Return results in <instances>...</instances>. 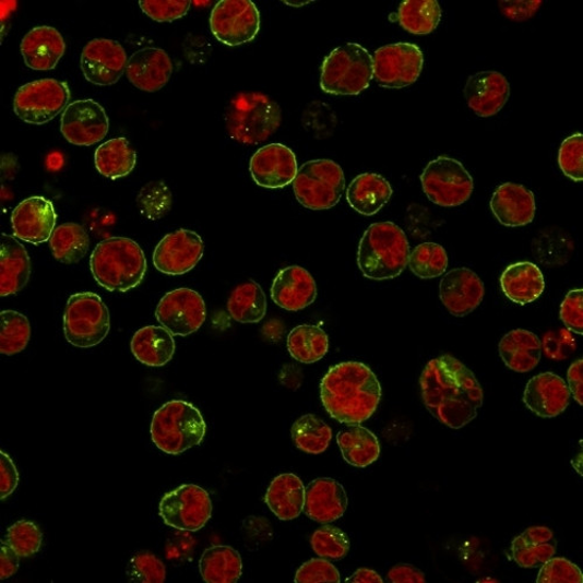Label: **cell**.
Here are the masks:
<instances>
[{
  "label": "cell",
  "mask_w": 583,
  "mask_h": 583,
  "mask_svg": "<svg viewBox=\"0 0 583 583\" xmlns=\"http://www.w3.org/2000/svg\"><path fill=\"white\" fill-rule=\"evenodd\" d=\"M313 551L323 559L341 560L350 550V540L343 531L333 525H324L311 538Z\"/></svg>",
  "instance_id": "47"
},
{
  "label": "cell",
  "mask_w": 583,
  "mask_h": 583,
  "mask_svg": "<svg viewBox=\"0 0 583 583\" xmlns=\"http://www.w3.org/2000/svg\"><path fill=\"white\" fill-rule=\"evenodd\" d=\"M347 583H383L382 576L369 569L357 570L349 579Z\"/></svg>",
  "instance_id": "62"
},
{
  "label": "cell",
  "mask_w": 583,
  "mask_h": 583,
  "mask_svg": "<svg viewBox=\"0 0 583 583\" xmlns=\"http://www.w3.org/2000/svg\"><path fill=\"white\" fill-rule=\"evenodd\" d=\"M295 582L297 583H320L341 582L338 570L328 559L316 558L305 562L297 571Z\"/></svg>",
  "instance_id": "55"
},
{
  "label": "cell",
  "mask_w": 583,
  "mask_h": 583,
  "mask_svg": "<svg viewBox=\"0 0 583 583\" xmlns=\"http://www.w3.org/2000/svg\"><path fill=\"white\" fill-rule=\"evenodd\" d=\"M31 260L24 246L13 236L3 234L0 245V296L19 294L29 282Z\"/></svg>",
  "instance_id": "29"
},
{
  "label": "cell",
  "mask_w": 583,
  "mask_h": 583,
  "mask_svg": "<svg viewBox=\"0 0 583 583\" xmlns=\"http://www.w3.org/2000/svg\"><path fill=\"white\" fill-rule=\"evenodd\" d=\"M296 448L304 453L319 455L329 450L333 439L332 428L314 415H305L290 428Z\"/></svg>",
  "instance_id": "43"
},
{
  "label": "cell",
  "mask_w": 583,
  "mask_h": 583,
  "mask_svg": "<svg viewBox=\"0 0 583 583\" xmlns=\"http://www.w3.org/2000/svg\"><path fill=\"white\" fill-rule=\"evenodd\" d=\"M191 3L190 0H141L140 7L154 22L171 23L182 19Z\"/></svg>",
  "instance_id": "51"
},
{
  "label": "cell",
  "mask_w": 583,
  "mask_h": 583,
  "mask_svg": "<svg viewBox=\"0 0 583 583\" xmlns=\"http://www.w3.org/2000/svg\"><path fill=\"white\" fill-rule=\"evenodd\" d=\"M490 209L502 226L525 227L535 219L536 198L524 186L507 182L495 191L490 200Z\"/></svg>",
  "instance_id": "26"
},
{
  "label": "cell",
  "mask_w": 583,
  "mask_h": 583,
  "mask_svg": "<svg viewBox=\"0 0 583 583\" xmlns=\"http://www.w3.org/2000/svg\"><path fill=\"white\" fill-rule=\"evenodd\" d=\"M136 204L146 218L156 221L170 212L174 195L164 181H152L142 188L139 197H136Z\"/></svg>",
  "instance_id": "46"
},
{
  "label": "cell",
  "mask_w": 583,
  "mask_h": 583,
  "mask_svg": "<svg viewBox=\"0 0 583 583\" xmlns=\"http://www.w3.org/2000/svg\"><path fill=\"white\" fill-rule=\"evenodd\" d=\"M21 557L16 555L5 540L0 547V580L13 576L20 570Z\"/></svg>",
  "instance_id": "60"
},
{
  "label": "cell",
  "mask_w": 583,
  "mask_h": 583,
  "mask_svg": "<svg viewBox=\"0 0 583 583\" xmlns=\"http://www.w3.org/2000/svg\"><path fill=\"white\" fill-rule=\"evenodd\" d=\"M408 239L392 222L372 223L359 242L357 265L364 276L382 282L401 276L409 259Z\"/></svg>",
  "instance_id": "4"
},
{
  "label": "cell",
  "mask_w": 583,
  "mask_h": 583,
  "mask_svg": "<svg viewBox=\"0 0 583 583\" xmlns=\"http://www.w3.org/2000/svg\"><path fill=\"white\" fill-rule=\"evenodd\" d=\"M91 271L103 288L126 294L143 283L147 271L146 257L133 239L109 237L94 249Z\"/></svg>",
  "instance_id": "3"
},
{
  "label": "cell",
  "mask_w": 583,
  "mask_h": 583,
  "mask_svg": "<svg viewBox=\"0 0 583 583\" xmlns=\"http://www.w3.org/2000/svg\"><path fill=\"white\" fill-rule=\"evenodd\" d=\"M556 552L554 531L546 526L528 527L511 544L512 558L522 569L539 568L554 558Z\"/></svg>",
  "instance_id": "31"
},
{
  "label": "cell",
  "mask_w": 583,
  "mask_h": 583,
  "mask_svg": "<svg viewBox=\"0 0 583 583\" xmlns=\"http://www.w3.org/2000/svg\"><path fill=\"white\" fill-rule=\"evenodd\" d=\"M207 424L199 408L185 401H170L156 411L151 423V438L158 450L179 455L201 444Z\"/></svg>",
  "instance_id": "6"
},
{
  "label": "cell",
  "mask_w": 583,
  "mask_h": 583,
  "mask_svg": "<svg viewBox=\"0 0 583 583\" xmlns=\"http://www.w3.org/2000/svg\"><path fill=\"white\" fill-rule=\"evenodd\" d=\"M499 350L504 365L520 373L536 369L543 354L540 338L525 330H514L504 335Z\"/></svg>",
  "instance_id": "34"
},
{
  "label": "cell",
  "mask_w": 583,
  "mask_h": 583,
  "mask_svg": "<svg viewBox=\"0 0 583 583\" xmlns=\"http://www.w3.org/2000/svg\"><path fill=\"white\" fill-rule=\"evenodd\" d=\"M558 163L566 177L575 182L583 181L582 133H575L562 142L559 150Z\"/></svg>",
  "instance_id": "49"
},
{
  "label": "cell",
  "mask_w": 583,
  "mask_h": 583,
  "mask_svg": "<svg viewBox=\"0 0 583 583\" xmlns=\"http://www.w3.org/2000/svg\"><path fill=\"white\" fill-rule=\"evenodd\" d=\"M57 213L53 203L43 197L22 201L11 215L13 235L22 241L40 246L49 241L56 230Z\"/></svg>",
  "instance_id": "20"
},
{
  "label": "cell",
  "mask_w": 583,
  "mask_h": 583,
  "mask_svg": "<svg viewBox=\"0 0 583 583\" xmlns=\"http://www.w3.org/2000/svg\"><path fill=\"white\" fill-rule=\"evenodd\" d=\"M317 297L318 287L312 274L297 265L279 271L271 286L274 304L289 312L305 310Z\"/></svg>",
  "instance_id": "25"
},
{
  "label": "cell",
  "mask_w": 583,
  "mask_h": 583,
  "mask_svg": "<svg viewBox=\"0 0 583 583\" xmlns=\"http://www.w3.org/2000/svg\"><path fill=\"white\" fill-rule=\"evenodd\" d=\"M343 459L350 466L367 468L381 455V443L368 428L356 425L336 437Z\"/></svg>",
  "instance_id": "37"
},
{
  "label": "cell",
  "mask_w": 583,
  "mask_h": 583,
  "mask_svg": "<svg viewBox=\"0 0 583 583\" xmlns=\"http://www.w3.org/2000/svg\"><path fill=\"white\" fill-rule=\"evenodd\" d=\"M571 392L568 383L554 372L539 373L531 379L523 402L531 413L540 418H556L569 407Z\"/></svg>",
  "instance_id": "22"
},
{
  "label": "cell",
  "mask_w": 583,
  "mask_h": 583,
  "mask_svg": "<svg viewBox=\"0 0 583 583\" xmlns=\"http://www.w3.org/2000/svg\"><path fill=\"white\" fill-rule=\"evenodd\" d=\"M128 60L121 44L110 39H95L82 50L81 70L91 83L108 87L121 80L127 72Z\"/></svg>",
  "instance_id": "18"
},
{
  "label": "cell",
  "mask_w": 583,
  "mask_h": 583,
  "mask_svg": "<svg viewBox=\"0 0 583 583\" xmlns=\"http://www.w3.org/2000/svg\"><path fill=\"white\" fill-rule=\"evenodd\" d=\"M131 352L146 367H164L175 356V336L163 325H146L133 335Z\"/></svg>",
  "instance_id": "32"
},
{
  "label": "cell",
  "mask_w": 583,
  "mask_h": 583,
  "mask_svg": "<svg viewBox=\"0 0 583 583\" xmlns=\"http://www.w3.org/2000/svg\"><path fill=\"white\" fill-rule=\"evenodd\" d=\"M305 486L295 474H282L273 478L264 501L281 521H294L304 511Z\"/></svg>",
  "instance_id": "33"
},
{
  "label": "cell",
  "mask_w": 583,
  "mask_h": 583,
  "mask_svg": "<svg viewBox=\"0 0 583 583\" xmlns=\"http://www.w3.org/2000/svg\"><path fill=\"white\" fill-rule=\"evenodd\" d=\"M287 349L296 361L304 365H313L328 355L330 338L318 325H298L288 334Z\"/></svg>",
  "instance_id": "39"
},
{
  "label": "cell",
  "mask_w": 583,
  "mask_h": 583,
  "mask_svg": "<svg viewBox=\"0 0 583 583\" xmlns=\"http://www.w3.org/2000/svg\"><path fill=\"white\" fill-rule=\"evenodd\" d=\"M227 308L239 323H259L266 316V296L259 283L247 282L231 291Z\"/></svg>",
  "instance_id": "40"
},
{
  "label": "cell",
  "mask_w": 583,
  "mask_h": 583,
  "mask_svg": "<svg viewBox=\"0 0 583 583\" xmlns=\"http://www.w3.org/2000/svg\"><path fill=\"white\" fill-rule=\"evenodd\" d=\"M542 342V352L552 361H564L576 350V341L569 330L547 332Z\"/></svg>",
  "instance_id": "54"
},
{
  "label": "cell",
  "mask_w": 583,
  "mask_h": 583,
  "mask_svg": "<svg viewBox=\"0 0 583 583\" xmlns=\"http://www.w3.org/2000/svg\"><path fill=\"white\" fill-rule=\"evenodd\" d=\"M542 5V0H528V2H525V0L524 2H511V0L502 2L501 0V2H499V8L503 15H505L508 20L519 23L533 19Z\"/></svg>",
  "instance_id": "58"
},
{
  "label": "cell",
  "mask_w": 583,
  "mask_h": 583,
  "mask_svg": "<svg viewBox=\"0 0 583 583\" xmlns=\"http://www.w3.org/2000/svg\"><path fill=\"white\" fill-rule=\"evenodd\" d=\"M570 392L579 405H583V359H576L568 371Z\"/></svg>",
  "instance_id": "61"
},
{
  "label": "cell",
  "mask_w": 583,
  "mask_h": 583,
  "mask_svg": "<svg viewBox=\"0 0 583 583\" xmlns=\"http://www.w3.org/2000/svg\"><path fill=\"white\" fill-rule=\"evenodd\" d=\"M109 128L107 111L94 99L75 100L61 116V133L73 145H95L106 139Z\"/></svg>",
  "instance_id": "16"
},
{
  "label": "cell",
  "mask_w": 583,
  "mask_h": 583,
  "mask_svg": "<svg viewBox=\"0 0 583 583\" xmlns=\"http://www.w3.org/2000/svg\"><path fill=\"white\" fill-rule=\"evenodd\" d=\"M91 239L85 229L76 223H63L49 239L55 259L67 265L76 264L90 250Z\"/></svg>",
  "instance_id": "41"
},
{
  "label": "cell",
  "mask_w": 583,
  "mask_h": 583,
  "mask_svg": "<svg viewBox=\"0 0 583 583\" xmlns=\"http://www.w3.org/2000/svg\"><path fill=\"white\" fill-rule=\"evenodd\" d=\"M64 336L72 346L88 349L110 332L108 307L93 291H80L68 299L63 316Z\"/></svg>",
  "instance_id": "8"
},
{
  "label": "cell",
  "mask_w": 583,
  "mask_h": 583,
  "mask_svg": "<svg viewBox=\"0 0 583 583\" xmlns=\"http://www.w3.org/2000/svg\"><path fill=\"white\" fill-rule=\"evenodd\" d=\"M304 124L317 139H328L333 133L337 119L331 107L314 102L304 114Z\"/></svg>",
  "instance_id": "53"
},
{
  "label": "cell",
  "mask_w": 583,
  "mask_h": 583,
  "mask_svg": "<svg viewBox=\"0 0 583 583\" xmlns=\"http://www.w3.org/2000/svg\"><path fill=\"white\" fill-rule=\"evenodd\" d=\"M282 124L277 102L263 93H238L226 110V128L234 141L245 145L261 144Z\"/></svg>",
  "instance_id": "5"
},
{
  "label": "cell",
  "mask_w": 583,
  "mask_h": 583,
  "mask_svg": "<svg viewBox=\"0 0 583 583\" xmlns=\"http://www.w3.org/2000/svg\"><path fill=\"white\" fill-rule=\"evenodd\" d=\"M393 194L390 182L376 174H364L356 177L347 190L350 207L364 216H372L381 212Z\"/></svg>",
  "instance_id": "35"
},
{
  "label": "cell",
  "mask_w": 583,
  "mask_h": 583,
  "mask_svg": "<svg viewBox=\"0 0 583 583\" xmlns=\"http://www.w3.org/2000/svg\"><path fill=\"white\" fill-rule=\"evenodd\" d=\"M204 245L201 236L180 229L166 235L153 252V264L167 276H181L201 261Z\"/></svg>",
  "instance_id": "17"
},
{
  "label": "cell",
  "mask_w": 583,
  "mask_h": 583,
  "mask_svg": "<svg viewBox=\"0 0 583 583\" xmlns=\"http://www.w3.org/2000/svg\"><path fill=\"white\" fill-rule=\"evenodd\" d=\"M373 79L372 57L358 44L333 49L321 67L320 87L336 96H356L369 88Z\"/></svg>",
  "instance_id": "7"
},
{
  "label": "cell",
  "mask_w": 583,
  "mask_h": 583,
  "mask_svg": "<svg viewBox=\"0 0 583 583\" xmlns=\"http://www.w3.org/2000/svg\"><path fill=\"white\" fill-rule=\"evenodd\" d=\"M538 583H582L583 574L575 563L564 558H551L542 564Z\"/></svg>",
  "instance_id": "52"
},
{
  "label": "cell",
  "mask_w": 583,
  "mask_h": 583,
  "mask_svg": "<svg viewBox=\"0 0 583 583\" xmlns=\"http://www.w3.org/2000/svg\"><path fill=\"white\" fill-rule=\"evenodd\" d=\"M388 580L392 583H425L426 576L415 566L401 563L390 570Z\"/></svg>",
  "instance_id": "59"
},
{
  "label": "cell",
  "mask_w": 583,
  "mask_h": 583,
  "mask_svg": "<svg viewBox=\"0 0 583 583\" xmlns=\"http://www.w3.org/2000/svg\"><path fill=\"white\" fill-rule=\"evenodd\" d=\"M320 397L332 418L356 426L370 419L379 408L382 386L368 366L343 362L323 376Z\"/></svg>",
  "instance_id": "2"
},
{
  "label": "cell",
  "mask_w": 583,
  "mask_h": 583,
  "mask_svg": "<svg viewBox=\"0 0 583 583\" xmlns=\"http://www.w3.org/2000/svg\"><path fill=\"white\" fill-rule=\"evenodd\" d=\"M420 180L428 200L443 209L459 207L474 192L469 171L459 160L450 157L442 156L428 164Z\"/></svg>",
  "instance_id": "11"
},
{
  "label": "cell",
  "mask_w": 583,
  "mask_h": 583,
  "mask_svg": "<svg viewBox=\"0 0 583 583\" xmlns=\"http://www.w3.org/2000/svg\"><path fill=\"white\" fill-rule=\"evenodd\" d=\"M501 287L510 301L519 305L531 304L544 294V274L534 263H513L503 271Z\"/></svg>",
  "instance_id": "30"
},
{
  "label": "cell",
  "mask_w": 583,
  "mask_h": 583,
  "mask_svg": "<svg viewBox=\"0 0 583 583\" xmlns=\"http://www.w3.org/2000/svg\"><path fill=\"white\" fill-rule=\"evenodd\" d=\"M25 64L33 71H51L64 56L66 43L61 33L49 26L31 29L21 44Z\"/></svg>",
  "instance_id": "28"
},
{
  "label": "cell",
  "mask_w": 583,
  "mask_h": 583,
  "mask_svg": "<svg viewBox=\"0 0 583 583\" xmlns=\"http://www.w3.org/2000/svg\"><path fill=\"white\" fill-rule=\"evenodd\" d=\"M31 340L28 319L20 312L0 313V353L13 356L26 349Z\"/></svg>",
  "instance_id": "44"
},
{
  "label": "cell",
  "mask_w": 583,
  "mask_h": 583,
  "mask_svg": "<svg viewBox=\"0 0 583 583\" xmlns=\"http://www.w3.org/2000/svg\"><path fill=\"white\" fill-rule=\"evenodd\" d=\"M424 55L415 44L398 43L383 46L372 57L373 79L383 88L402 90L419 79Z\"/></svg>",
  "instance_id": "12"
},
{
  "label": "cell",
  "mask_w": 583,
  "mask_h": 583,
  "mask_svg": "<svg viewBox=\"0 0 583 583\" xmlns=\"http://www.w3.org/2000/svg\"><path fill=\"white\" fill-rule=\"evenodd\" d=\"M20 472L4 451L0 452V500L4 501L20 485Z\"/></svg>",
  "instance_id": "57"
},
{
  "label": "cell",
  "mask_w": 583,
  "mask_h": 583,
  "mask_svg": "<svg viewBox=\"0 0 583 583\" xmlns=\"http://www.w3.org/2000/svg\"><path fill=\"white\" fill-rule=\"evenodd\" d=\"M485 295L484 282L466 267L445 273L440 283V299L445 310L457 318L474 312L483 304Z\"/></svg>",
  "instance_id": "21"
},
{
  "label": "cell",
  "mask_w": 583,
  "mask_h": 583,
  "mask_svg": "<svg viewBox=\"0 0 583 583\" xmlns=\"http://www.w3.org/2000/svg\"><path fill=\"white\" fill-rule=\"evenodd\" d=\"M441 15L437 0H405L394 19L408 33L425 36L437 29Z\"/></svg>",
  "instance_id": "42"
},
{
  "label": "cell",
  "mask_w": 583,
  "mask_h": 583,
  "mask_svg": "<svg viewBox=\"0 0 583 583\" xmlns=\"http://www.w3.org/2000/svg\"><path fill=\"white\" fill-rule=\"evenodd\" d=\"M71 91L66 82L43 79L26 83L16 92L13 110L23 122L44 126L70 106Z\"/></svg>",
  "instance_id": "10"
},
{
  "label": "cell",
  "mask_w": 583,
  "mask_h": 583,
  "mask_svg": "<svg viewBox=\"0 0 583 583\" xmlns=\"http://www.w3.org/2000/svg\"><path fill=\"white\" fill-rule=\"evenodd\" d=\"M423 402L442 425L460 430L484 405V389L473 371L451 355L428 362L420 377Z\"/></svg>",
  "instance_id": "1"
},
{
  "label": "cell",
  "mask_w": 583,
  "mask_h": 583,
  "mask_svg": "<svg viewBox=\"0 0 583 583\" xmlns=\"http://www.w3.org/2000/svg\"><path fill=\"white\" fill-rule=\"evenodd\" d=\"M128 576L134 583H163L166 580V568L158 557L142 552L130 560Z\"/></svg>",
  "instance_id": "50"
},
{
  "label": "cell",
  "mask_w": 583,
  "mask_h": 583,
  "mask_svg": "<svg viewBox=\"0 0 583 583\" xmlns=\"http://www.w3.org/2000/svg\"><path fill=\"white\" fill-rule=\"evenodd\" d=\"M283 3H285L286 5H290V7H302L306 4L313 3V2H283Z\"/></svg>",
  "instance_id": "63"
},
{
  "label": "cell",
  "mask_w": 583,
  "mask_h": 583,
  "mask_svg": "<svg viewBox=\"0 0 583 583\" xmlns=\"http://www.w3.org/2000/svg\"><path fill=\"white\" fill-rule=\"evenodd\" d=\"M408 267L421 279H435L449 267V254L437 243H423L409 253Z\"/></svg>",
  "instance_id": "45"
},
{
  "label": "cell",
  "mask_w": 583,
  "mask_h": 583,
  "mask_svg": "<svg viewBox=\"0 0 583 583\" xmlns=\"http://www.w3.org/2000/svg\"><path fill=\"white\" fill-rule=\"evenodd\" d=\"M298 169L295 152L281 143L261 147L250 160L253 181L266 190H281L294 182Z\"/></svg>",
  "instance_id": "19"
},
{
  "label": "cell",
  "mask_w": 583,
  "mask_h": 583,
  "mask_svg": "<svg viewBox=\"0 0 583 583\" xmlns=\"http://www.w3.org/2000/svg\"><path fill=\"white\" fill-rule=\"evenodd\" d=\"M4 540L21 558H28L40 551L43 534L33 522L20 521L8 528Z\"/></svg>",
  "instance_id": "48"
},
{
  "label": "cell",
  "mask_w": 583,
  "mask_h": 583,
  "mask_svg": "<svg viewBox=\"0 0 583 583\" xmlns=\"http://www.w3.org/2000/svg\"><path fill=\"white\" fill-rule=\"evenodd\" d=\"M159 514L166 525L197 533L212 519L211 495L199 486L182 485L163 497Z\"/></svg>",
  "instance_id": "13"
},
{
  "label": "cell",
  "mask_w": 583,
  "mask_h": 583,
  "mask_svg": "<svg viewBox=\"0 0 583 583\" xmlns=\"http://www.w3.org/2000/svg\"><path fill=\"white\" fill-rule=\"evenodd\" d=\"M126 74L135 88L156 93L165 87L174 74V62L164 49L146 47L129 58Z\"/></svg>",
  "instance_id": "23"
},
{
  "label": "cell",
  "mask_w": 583,
  "mask_h": 583,
  "mask_svg": "<svg viewBox=\"0 0 583 583\" xmlns=\"http://www.w3.org/2000/svg\"><path fill=\"white\" fill-rule=\"evenodd\" d=\"M136 153L127 139H114L103 143L95 152L98 174L110 180L128 177L134 169Z\"/></svg>",
  "instance_id": "38"
},
{
  "label": "cell",
  "mask_w": 583,
  "mask_h": 583,
  "mask_svg": "<svg viewBox=\"0 0 583 583\" xmlns=\"http://www.w3.org/2000/svg\"><path fill=\"white\" fill-rule=\"evenodd\" d=\"M560 319L566 330L583 334V290L573 289L564 297L560 307Z\"/></svg>",
  "instance_id": "56"
},
{
  "label": "cell",
  "mask_w": 583,
  "mask_h": 583,
  "mask_svg": "<svg viewBox=\"0 0 583 583\" xmlns=\"http://www.w3.org/2000/svg\"><path fill=\"white\" fill-rule=\"evenodd\" d=\"M298 202L311 211L334 209L346 190L345 174L333 160H311L304 164L294 181Z\"/></svg>",
  "instance_id": "9"
},
{
  "label": "cell",
  "mask_w": 583,
  "mask_h": 583,
  "mask_svg": "<svg viewBox=\"0 0 583 583\" xmlns=\"http://www.w3.org/2000/svg\"><path fill=\"white\" fill-rule=\"evenodd\" d=\"M199 570L204 582L236 583L242 576L243 561L230 546H212L203 552Z\"/></svg>",
  "instance_id": "36"
},
{
  "label": "cell",
  "mask_w": 583,
  "mask_h": 583,
  "mask_svg": "<svg viewBox=\"0 0 583 583\" xmlns=\"http://www.w3.org/2000/svg\"><path fill=\"white\" fill-rule=\"evenodd\" d=\"M156 318L174 336H188L198 332L207 318L203 298L191 288L168 291L160 300Z\"/></svg>",
  "instance_id": "15"
},
{
  "label": "cell",
  "mask_w": 583,
  "mask_h": 583,
  "mask_svg": "<svg viewBox=\"0 0 583 583\" xmlns=\"http://www.w3.org/2000/svg\"><path fill=\"white\" fill-rule=\"evenodd\" d=\"M348 495L333 478L314 479L305 488L304 512L308 519L330 524L343 516L348 509Z\"/></svg>",
  "instance_id": "24"
},
{
  "label": "cell",
  "mask_w": 583,
  "mask_h": 583,
  "mask_svg": "<svg viewBox=\"0 0 583 583\" xmlns=\"http://www.w3.org/2000/svg\"><path fill=\"white\" fill-rule=\"evenodd\" d=\"M211 29L222 44L252 41L261 29V13L251 0H221L211 14Z\"/></svg>",
  "instance_id": "14"
},
{
  "label": "cell",
  "mask_w": 583,
  "mask_h": 583,
  "mask_svg": "<svg viewBox=\"0 0 583 583\" xmlns=\"http://www.w3.org/2000/svg\"><path fill=\"white\" fill-rule=\"evenodd\" d=\"M468 107L479 117L499 114L510 96V84L499 72H479L472 75L465 88Z\"/></svg>",
  "instance_id": "27"
}]
</instances>
